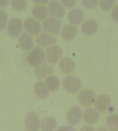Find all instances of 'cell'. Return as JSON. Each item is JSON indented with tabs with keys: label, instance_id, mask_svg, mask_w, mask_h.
Here are the masks:
<instances>
[{
	"label": "cell",
	"instance_id": "cell-36",
	"mask_svg": "<svg viewBox=\"0 0 118 131\" xmlns=\"http://www.w3.org/2000/svg\"><path fill=\"white\" fill-rule=\"evenodd\" d=\"M116 131H118V130H116Z\"/></svg>",
	"mask_w": 118,
	"mask_h": 131
},
{
	"label": "cell",
	"instance_id": "cell-2",
	"mask_svg": "<svg viewBox=\"0 0 118 131\" xmlns=\"http://www.w3.org/2000/svg\"><path fill=\"white\" fill-rule=\"evenodd\" d=\"M45 52L41 47H36L31 50L27 57L29 65L37 67L44 63L45 60Z\"/></svg>",
	"mask_w": 118,
	"mask_h": 131
},
{
	"label": "cell",
	"instance_id": "cell-4",
	"mask_svg": "<svg viewBox=\"0 0 118 131\" xmlns=\"http://www.w3.org/2000/svg\"><path fill=\"white\" fill-rule=\"evenodd\" d=\"M63 53V50L60 46L53 44L46 48L45 57L49 64L55 65L62 59Z\"/></svg>",
	"mask_w": 118,
	"mask_h": 131
},
{
	"label": "cell",
	"instance_id": "cell-31",
	"mask_svg": "<svg viewBox=\"0 0 118 131\" xmlns=\"http://www.w3.org/2000/svg\"><path fill=\"white\" fill-rule=\"evenodd\" d=\"M80 131H95L94 128L91 125H85L82 126L80 129Z\"/></svg>",
	"mask_w": 118,
	"mask_h": 131
},
{
	"label": "cell",
	"instance_id": "cell-21",
	"mask_svg": "<svg viewBox=\"0 0 118 131\" xmlns=\"http://www.w3.org/2000/svg\"><path fill=\"white\" fill-rule=\"evenodd\" d=\"M59 68L63 73H72L75 69V64L72 59L69 57L62 58L59 61Z\"/></svg>",
	"mask_w": 118,
	"mask_h": 131
},
{
	"label": "cell",
	"instance_id": "cell-19",
	"mask_svg": "<svg viewBox=\"0 0 118 131\" xmlns=\"http://www.w3.org/2000/svg\"><path fill=\"white\" fill-rule=\"evenodd\" d=\"M57 126V122L52 116H46L40 121V129L41 131H54Z\"/></svg>",
	"mask_w": 118,
	"mask_h": 131
},
{
	"label": "cell",
	"instance_id": "cell-34",
	"mask_svg": "<svg viewBox=\"0 0 118 131\" xmlns=\"http://www.w3.org/2000/svg\"><path fill=\"white\" fill-rule=\"evenodd\" d=\"M96 131H109V130L105 126H100Z\"/></svg>",
	"mask_w": 118,
	"mask_h": 131
},
{
	"label": "cell",
	"instance_id": "cell-33",
	"mask_svg": "<svg viewBox=\"0 0 118 131\" xmlns=\"http://www.w3.org/2000/svg\"><path fill=\"white\" fill-rule=\"evenodd\" d=\"M9 3V0H0V7H7Z\"/></svg>",
	"mask_w": 118,
	"mask_h": 131
},
{
	"label": "cell",
	"instance_id": "cell-24",
	"mask_svg": "<svg viewBox=\"0 0 118 131\" xmlns=\"http://www.w3.org/2000/svg\"><path fill=\"white\" fill-rule=\"evenodd\" d=\"M10 5L12 9L16 12H22L28 5L27 0H10Z\"/></svg>",
	"mask_w": 118,
	"mask_h": 131
},
{
	"label": "cell",
	"instance_id": "cell-1",
	"mask_svg": "<svg viewBox=\"0 0 118 131\" xmlns=\"http://www.w3.org/2000/svg\"><path fill=\"white\" fill-rule=\"evenodd\" d=\"M63 86L67 92L71 94H75L81 90L82 81L77 76L68 75L63 81Z\"/></svg>",
	"mask_w": 118,
	"mask_h": 131
},
{
	"label": "cell",
	"instance_id": "cell-11",
	"mask_svg": "<svg viewBox=\"0 0 118 131\" xmlns=\"http://www.w3.org/2000/svg\"><path fill=\"white\" fill-rule=\"evenodd\" d=\"M54 72V69L51 64L48 63H43L35 68L34 75L38 79L40 80L46 79L49 76L52 75Z\"/></svg>",
	"mask_w": 118,
	"mask_h": 131
},
{
	"label": "cell",
	"instance_id": "cell-16",
	"mask_svg": "<svg viewBox=\"0 0 118 131\" xmlns=\"http://www.w3.org/2000/svg\"><path fill=\"white\" fill-rule=\"evenodd\" d=\"M18 41L21 49L24 51L32 50L34 46V41L33 37L27 32L21 34L19 36Z\"/></svg>",
	"mask_w": 118,
	"mask_h": 131
},
{
	"label": "cell",
	"instance_id": "cell-30",
	"mask_svg": "<svg viewBox=\"0 0 118 131\" xmlns=\"http://www.w3.org/2000/svg\"><path fill=\"white\" fill-rule=\"evenodd\" d=\"M111 17L115 22L118 23V5L115 6L112 10Z\"/></svg>",
	"mask_w": 118,
	"mask_h": 131
},
{
	"label": "cell",
	"instance_id": "cell-23",
	"mask_svg": "<svg viewBox=\"0 0 118 131\" xmlns=\"http://www.w3.org/2000/svg\"><path fill=\"white\" fill-rule=\"evenodd\" d=\"M44 82H45V85L49 92H54L60 88V79L55 75H52L46 78L45 81Z\"/></svg>",
	"mask_w": 118,
	"mask_h": 131
},
{
	"label": "cell",
	"instance_id": "cell-27",
	"mask_svg": "<svg viewBox=\"0 0 118 131\" xmlns=\"http://www.w3.org/2000/svg\"><path fill=\"white\" fill-rule=\"evenodd\" d=\"M8 14L6 10L0 9V31H3L7 27L8 24Z\"/></svg>",
	"mask_w": 118,
	"mask_h": 131
},
{
	"label": "cell",
	"instance_id": "cell-28",
	"mask_svg": "<svg viewBox=\"0 0 118 131\" xmlns=\"http://www.w3.org/2000/svg\"><path fill=\"white\" fill-rule=\"evenodd\" d=\"M81 4L86 9H93L97 6L98 0H81Z\"/></svg>",
	"mask_w": 118,
	"mask_h": 131
},
{
	"label": "cell",
	"instance_id": "cell-8",
	"mask_svg": "<svg viewBox=\"0 0 118 131\" xmlns=\"http://www.w3.org/2000/svg\"><path fill=\"white\" fill-rule=\"evenodd\" d=\"M96 95L93 91L90 89H83L80 91L78 95V100L80 104L83 107H90L94 104Z\"/></svg>",
	"mask_w": 118,
	"mask_h": 131
},
{
	"label": "cell",
	"instance_id": "cell-10",
	"mask_svg": "<svg viewBox=\"0 0 118 131\" xmlns=\"http://www.w3.org/2000/svg\"><path fill=\"white\" fill-rule=\"evenodd\" d=\"M82 114V111L79 107L73 106L67 112L66 115L67 121L71 125H77L81 121Z\"/></svg>",
	"mask_w": 118,
	"mask_h": 131
},
{
	"label": "cell",
	"instance_id": "cell-35",
	"mask_svg": "<svg viewBox=\"0 0 118 131\" xmlns=\"http://www.w3.org/2000/svg\"><path fill=\"white\" fill-rule=\"evenodd\" d=\"M58 131H75L74 129L71 128V127H67V128H64V129L63 130H60Z\"/></svg>",
	"mask_w": 118,
	"mask_h": 131
},
{
	"label": "cell",
	"instance_id": "cell-5",
	"mask_svg": "<svg viewBox=\"0 0 118 131\" xmlns=\"http://www.w3.org/2000/svg\"><path fill=\"white\" fill-rule=\"evenodd\" d=\"M47 9L49 15L57 19H62L66 15V9L57 0H52L48 4Z\"/></svg>",
	"mask_w": 118,
	"mask_h": 131
},
{
	"label": "cell",
	"instance_id": "cell-9",
	"mask_svg": "<svg viewBox=\"0 0 118 131\" xmlns=\"http://www.w3.org/2000/svg\"><path fill=\"white\" fill-rule=\"evenodd\" d=\"M25 127L28 131H38L40 128V119L35 112H28L24 119Z\"/></svg>",
	"mask_w": 118,
	"mask_h": 131
},
{
	"label": "cell",
	"instance_id": "cell-13",
	"mask_svg": "<svg viewBox=\"0 0 118 131\" xmlns=\"http://www.w3.org/2000/svg\"><path fill=\"white\" fill-rule=\"evenodd\" d=\"M57 41L54 36L50 35L45 31L41 32L36 38V43L39 47H45L53 45Z\"/></svg>",
	"mask_w": 118,
	"mask_h": 131
},
{
	"label": "cell",
	"instance_id": "cell-25",
	"mask_svg": "<svg viewBox=\"0 0 118 131\" xmlns=\"http://www.w3.org/2000/svg\"><path fill=\"white\" fill-rule=\"evenodd\" d=\"M107 125L109 129L118 130V114H111L107 118Z\"/></svg>",
	"mask_w": 118,
	"mask_h": 131
},
{
	"label": "cell",
	"instance_id": "cell-15",
	"mask_svg": "<svg viewBox=\"0 0 118 131\" xmlns=\"http://www.w3.org/2000/svg\"><path fill=\"white\" fill-rule=\"evenodd\" d=\"M111 98L108 95L101 94L97 97L94 102V107L96 110L100 113H103L107 110L111 104Z\"/></svg>",
	"mask_w": 118,
	"mask_h": 131
},
{
	"label": "cell",
	"instance_id": "cell-22",
	"mask_svg": "<svg viewBox=\"0 0 118 131\" xmlns=\"http://www.w3.org/2000/svg\"><path fill=\"white\" fill-rule=\"evenodd\" d=\"M31 13L34 18L38 21L45 20L49 15L47 7L42 5H35L34 6L31 10Z\"/></svg>",
	"mask_w": 118,
	"mask_h": 131
},
{
	"label": "cell",
	"instance_id": "cell-14",
	"mask_svg": "<svg viewBox=\"0 0 118 131\" xmlns=\"http://www.w3.org/2000/svg\"><path fill=\"white\" fill-rule=\"evenodd\" d=\"M99 112L93 108L88 107L86 108L82 114L83 121L88 125L96 124L100 119Z\"/></svg>",
	"mask_w": 118,
	"mask_h": 131
},
{
	"label": "cell",
	"instance_id": "cell-3",
	"mask_svg": "<svg viewBox=\"0 0 118 131\" xmlns=\"http://www.w3.org/2000/svg\"><path fill=\"white\" fill-rule=\"evenodd\" d=\"M42 27L45 32L53 36H57L62 29V23L59 19L54 18H48L43 20Z\"/></svg>",
	"mask_w": 118,
	"mask_h": 131
},
{
	"label": "cell",
	"instance_id": "cell-26",
	"mask_svg": "<svg viewBox=\"0 0 118 131\" xmlns=\"http://www.w3.org/2000/svg\"><path fill=\"white\" fill-rule=\"evenodd\" d=\"M116 0H99V5L101 9L104 11H109L115 7Z\"/></svg>",
	"mask_w": 118,
	"mask_h": 131
},
{
	"label": "cell",
	"instance_id": "cell-20",
	"mask_svg": "<svg viewBox=\"0 0 118 131\" xmlns=\"http://www.w3.org/2000/svg\"><path fill=\"white\" fill-rule=\"evenodd\" d=\"M61 36L66 41H71L75 37L78 33L77 27L72 25H67L61 30Z\"/></svg>",
	"mask_w": 118,
	"mask_h": 131
},
{
	"label": "cell",
	"instance_id": "cell-17",
	"mask_svg": "<svg viewBox=\"0 0 118 131\" xmlns=\"http://www.w3.org/2000/svg\"><path fill=\"white\" fill-rule=\"evenodd\" d=\"M81 30L82 33L87 36H91L97 32L98 30V24L95 20L87 19L83 22Z\"/></svg>",
	"mask_w": 118,
	"mask_h": 131
},
{
	"label": "cell",
	"instance_id": "cell-6",
	"mask_svg": "<svg viewBox=\"0 0 118 131\" xmlns=\"http://www.w3.org/2000/svg\"><path fill=\"white\" fill-rule=\"evenodd\" d=\"M23 29V23L18 18H13L8 21L7 26V33L10 37L15 38L22 34Z\"/></svg>",
	"mask_w": 118,
	"mask_h": 131
},
{
	"label": "cell",
	"instance_id": "cell-32",
	"mask_svg": "<svg viewBox=\"0 0 118 131\" xmlns=\"http://www.w3.org/2000/svg\"><path fill=\"white\" fill-rule=\"evenodd\" d=\"M34 3L36 4V5H44L48 4L50 2V0H33Z\"/></svg>",
	"mask_w": 118,
	"mask_h": 131
},
{
	"label": "cell",
	"instance_id": "cell-12",
	"mask_svg": "<svg viewBox=\"0 0 118 131\" xmlns=\"http://www.w3.org/2000/svg\"><path fill=\"white\" fill-rule=\"evenodd\" d=\"M85 17V14L82 9L79 8H73L68 13L67 20L71 25L76 26L83 22Z\"/></svg>",
	"mask_w": 118,
	"mask_h": 131
},
{
	"label": "cell",
	"instance_id": "cell-29",
	"mask_svg": "<svg viewBox=\"0 0 118 131\" xmlns=\"http://www.w3.org/2000/svg\"><path fill=\"white\" fill-rule=\"evenodd\" d=\"M60 3L65 8L71 9L75 6L77 0H60Z\"/></svg>",
	"mask_w": 118,
	"mask_h": 131
},
{
	"label": "cell",
	"instance_id": "cell-18",
	"mask_svg": "<svg viewBox=\"0 0 118 131\" xmlns=\"http://www.w3.org/2000/svg\"><path fill=\"white\" fill-rule=\"evenodd\" d=\"M34 92L37 97L41 100L46 99L49 94V91L46 86L45 82L41 80H39L35 83Z\"/></svg>",
	"mask_w": 118,
	"mask_h": 131
},
{
	"label": "cell",
	"instance_id": "cell-7",
	"mask_svg": "<svg viewBox=\"0 0 118 131\" xmlns=\"http://www.w3.org/2000/svg\"><path fill=\"white\" fill-rule=\"evenodd\" d=\"M23 28L30 35L38 36L41 31L42 25L39 21L35 18H28L23 22Z\"/></svg>",
	"mask_w": 118,
	"mask_h": 131
}]
</instances>
